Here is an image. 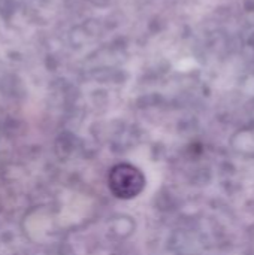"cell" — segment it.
<instances>
[{"label":"cell","instance_id":"cell-1","mask_svg":"<svg viewBox=\"0 0 254 255\" xmlns=\"http://www.w3.org/2000/svg\"><path fill=\"white\" fill-rule=\"evenodd\" d=\"M108 185L115 197L127 200L142 193L145 188V176L133 164L120 163L109 170Z\"/></svg>","mask_w":254,"mask_h":255},{"label":"cell","instance_id":"cell-2","mask_svg":"<svg viewBox=\"0 0 254 255\" xmlns=\"http://www.w3.org/2000/svg\"><path fill=\"white\" fill-rule=\"evenodd\" d=\"M15 0H0V15L9 18L15 12Z\"/></svg>","mask_w":254,"mask_h":255}]
</instances>
